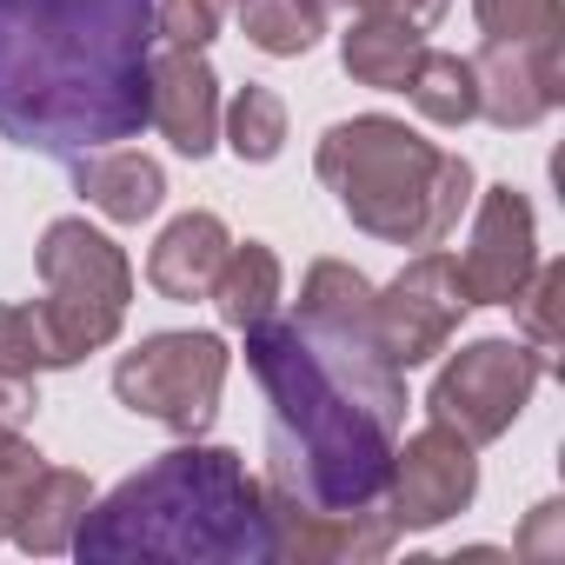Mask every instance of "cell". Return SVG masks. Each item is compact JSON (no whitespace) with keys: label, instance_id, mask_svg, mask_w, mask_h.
<instances>
[{"label":"cell","instance_id":"27","mask_svg":"<svg viewBox=\"0 0 565 565\" xmlns=\"http://www.w3.org/2000/svg\"><path fill=\"white\" fill-rule=\"evenodd\" d=\"M512 552L525 565H545V558H565V499H539L512 539Z\"/></svg>","mask_w":565,"mask_h":565},{"label":"cell","instance_id":"14","mask_svg":"<svg viewBox=\"0 0 565 565\" xmlns=\"http://www.w3.org/2000/svg\"><path fill=\"white\" fill-rule=\"evenodd\" d=\"M67 167H74V193L114 226H140V220H153L167 206L160 160H147L134 147H94V153H74Z\"/></svg>","mask_w":565,"mask_h":565},{"label":"cell","instance_id":"9","mask_svg":"<svg viewBox=\"0 0 565 565\" xmlns=\"http://www.w3.org/2000/svg\"><path fill=\"white\" fill-rule=\"evenodd\" d=\"M472 499H479V459H472V446L452 426L426 419L419 433H406L393 446L386 512H393L399 532H433V525L459 519Z\"/></svg>","mask_w":565,"mask_h":565},{"label":"cell","instance_id":"13","mask_svg":"<svg viewBox=\"0 0 565 565\" xmlns=\"http://www.w3.org/2000/svg\"><path fill=\"white\" fill-rule=\"evenodd\" d=\"M147 127L186 160H206L220 147V74L200 47H167L147 74Z\"/></svg>","mask_w":565,"mask_h":565},{"label":"cell","instance_id":"15","mask_svg":"<svg viewBox=\"0 0 565 565\" xmlns=\"http://www.w3.org/2000/svg\"><path fill=\"white\" fill-rule=\"evenodd\" d=\"M226 246H233V233H226L220 213H180V220H167V233L147 253V287L160 300H180V307L206 300Z\"/></svg>","mask_w":565,"mask_h":565},{"label":"cell","instance_id":"29","mask_svg":"<svg viewBox=\"0 0 565 565\" xmlns=\"http://www.w3.org/2000/svg\"><path fill=\"white\" fill-rule=\"evenodd\" d=\"M34 406H41L34 373H0V426H28Z\"/></svg>","mask_w":565,"mask_h":565},{"label":"cell","instance_id":"25","mask_svg":"<svg viewBox=\"0 0 565 565\" xmlns=\"http://www.w3.org/2000/svg\"><path fill=\"white\" fill-rule=\"evenodd\" d=\"M220 14H226V0H153V41L206 54V41L220 34Z\"/></svg>","mask_w":565,"mask_h":565},{"label":"cell","instance_id":"10","mask_svg":"<svg viewBox=\"0 0 565 565\" xmlns=\"http://www.w3.org/2000/svg\"><path fill=\"white\" fill-rule=\"evenodd\" d=\"M472 61V94H479V120L525 134L539 127L558 100H565V34L545 41H479Z\"/></svg>","mask_w":565,"mask_h":565},{"label":"cell","instance_id":"5","mask_svg":"<svg viewBox=\"0 0 565 565\" xmlns=\"http://www.w3.org/2000/svg\"><path fill=\"white\" fill-rule=\"evenodd\" d=\"M41 266V340H47V366H81L87 353L114 347L127 327V300H134V266L127 253L87 226V220H54L34 246Z\"/></svg>","mask_w":565,"mask_h":565},{"label":"cell","instance_id":"18","mask_svg":"<svg viewBox=\"0 0 565 565\" xmlns=\"http://www.w3.org/2000/svg\"><path fill=\"white\" fill-rule=\"evenodd\" d=\"M419 61H426V34L393 14H353L340 34V67L373 94H406Z\"/></svg>","mask_w":565,"mask_h":565},{"label":"cell","instance_id":"28","mask_svg":"<svg viewBox=\"0 0 565 565\" xmlns=\"http://www.w3.org/2000/svg\"><path fill=\"white\" fill-rule=\"evenodd\" d=\"M41 466H47V459L28 446V433H21V426H0V486H8V492H21V486L41 472Z\"/></svg>","mask_w":565,"mask_h":565},{"label":"cell","instance_id":"8","mask_svg":"<svg viewBox=\"0 0 565 565\" xmlns=\"http://www.w3.org/2000/svg\"><path fill=\"white\" fill-rule=\"evenodd\" d=\"M466 313H472L466 279H459L452 253H439V246H419V259L399 266L393 287H373V333H380V353L399 373L439 360Z\"/></svg>","mask_w":565,"mask_h":565},{"label":"cell","instance_id":"17","mask_svg":"<svg viewBox=\"0 0 565 565\" xmlns=\"http://www.w3.org/2000/svg\"><path fill=\"white\" fill-rule=\"evenodd\" d=\"M300 327L327 333V340H353V347H373L380 353V333H373V279L347 259H313L307 279H300ZM393 366V360H386Z\"/></svg>","mask_w":565,"mask_h":565},{"label":"cell","instance_id":"23","mask_svg":"<svg viewBox=\"0 0 565 565\" xmlns=\"http://www.w3.org/2000/svg\"><path fill=\"white\" fill-rule=\"evenodd\" d=\"M512 313H519L525 347L552 360V347L565 340V266H558V259H539V266L525 273V287L512 294Z\"/></svg>","mask_w":565,"mask_h":565},{"label":"cell","instance_id":"26","mask_svg":"<svg viewBox=\"0 0 565 565\" xmlns=\"http://www.w3.org/2000/svg\"><path fill=\"white\" fill-rule=\"evenodd\" d=\"M0 373H34V380L54 373L34 307H0Z\"/></svg>","mask_w":565,"mask_h":565},{"label":"cell","instance_id":"30","mask_svg":"<svg viewBox=\"0 0 565 565\" xmlns=\"http://www.w3.org/2000/svg\"><path fill=\"white\" fill-rule=\"evenodd\" d=\"M446 8H452V0H373V14H393V21H406V28H439L446 21Z\"/></svg>","mask_w":565,"mask_h":565},{"label":"cell","instance_id":"3","mask_svg":"<svg viewBox=\"0 0 565 565\" xmlns=\"http://www.w3.org/2000/svg\"><path fill=\"white\" fill-rule=\"evenodd\" d=\"M74 552L94 565H273L266 486L233 446H173L87 505Z\"/></svg>","mask_w":565,"mask_h":565},{"label":"cell","instance_id":"20","mask_svg":"<svg viewBox=\"0 0 565 565\" xmlns=\"http://www.w3.org/2000/svg\"><path fill=\"white\" fill-rule=\"evenodd\" d=\"M233 8H239V34L273 61H300L327 34L320 0H233Z\"/></svg>","mask_w":565,"mask_h":565},{"label":"cell","instance_id":"2","mask_svg":"<svg viewBox=\"0 0 565 565\" xmlns=\"http://www.w3.org/2000/svg\"><path fill=\"white\" fill-rule=\"evenodd\" d=\"M153 0H0V140L74 160L147 127Z\"/></svg>","mask_w":565,"mask_h":565},{"label":"cell","instance_id":"24","mask_svg":"<svg viewBox=\"0 0 565 565\" xmlns=\"http://www.w3.org/2000/svg\"><path fill=\"white\" fill-rule=\"evenodd\" d=\"M472 21L486 41H545L565 34V8L558 0H472Z\"/></svg>","mask_w":565,"mask_h":565},{"label":"cell","instance_id":"21","mask_svg":"<svg viewBox=\"0 0 565 565\" xmlns=\"http://www.w3.org/2000/svg\"><path fill=\"white\" fill-rule=\"evenodd\" d=\"M220 140L233 147V160L246 167H266L279 160V147H287V100H279L273 87H239L226 107H220Z\"/></svg>","mask_w":565,"mask_h":565},{"label":"cell","instance_id":"12","mask_svg":"<svg viewBox=\"0 0 565 565\" xmlns=\"http://www.w3.org/2000/svg\"><path fill=\"white\" fill-rule=\"evenodd\" d=\"M266 525H273V558H300V565H373L399 545V525L386 505L373 512H313L266 492Z\"/></svg>","mask_w":565,"mask_h":565},{"label":"cell","instance_id":"7","mask_svg":"<svg viewBox=\"0 0 565 565\" xmlns=\"http://www.w3.org/2000/svg\"><path fill=\"white\" fill-rule=\"evenodd\" d=\"M545 373H552V360L519 347V340H472L439 366V380L426 393V413L479 452V446H492L519 426V413L532 406Z\"/></svg>","mask_w":565,"mask_h":565},{"label":"cell","instance_id":"1","mask_svg":"<svg viewBox=\"0 0 565 565\" xmlns=\"http://www.w3.org/2000/svg\"><path fill=\"white\" fill-rule=\"evenodd\" d=\"M246 373L266 393V492L313 512L386 505L406 426V373L386 353L266 313L246 327Z\"/></svg>","mask_w":565,"mask_h":565},{"label":"cell","instance_id":"16","mask_svg":"<svg viewBox=\"0 0 565 565\" xmlns=\"http://www.w3.org/2000/svg\"><path fill=\"white\" fill-rule=\"evenodd\" d=\"M94 505V486L87 472H67V466H41L21 492H14V512H8V539L34 558H54V552H74V532Z\"/></svg>","mask_w":565,"mask_h":565},{"label":"cell","instance_id":"22","mask_svg":"<svg viewBox=\"0 0 565 565\" xmlns=\"http://www.w3.org/2000/svg\"><path fill=\"white\" fill-rule=\"evenodd\" d=\"M406 100H413L433 127H466V120H479L472 61H466V54H439V47H426V61H419L413 81H406Z\"/></svg>","mask_w":565,"mask_h":565},{"label":"cell","instance_id":"31","mask_svg":"<svg viewBox=\"0 0 565 565\" xmlns=\"http://www.w3.org/2000/svg\"><path fill=\"white\" fill-rule=\"evenodd\" d=\"M8 512H14V492L0 486V539H8Z\"/></svg>","mask_w":565,"mask_h":565},{"label":"cell","instance_id":"11","mask_svg":"<svg viewBox=\"0 0 565 565\" xmlns=\"http://www.w3.org/2000/svg\"><path fill=\"white\" fill-rule=\"evenodd\" d=\"M472 233H466V253L452 259L459 279H466V300L472 307H512V294L525 287V273L539 266V220H532V200L519 186H486L472 193Z\"/></svg>","mask_w":565,"mask_h":565},{"label":"cell","instance_id":"19","mask_svg":"<svg viewBox=\"0 0 565 565\" xmlns=\"http://www.w3.org/2000/svg\"><path fill=\"white\" fill-rule=\"evenodd\" d=\"M279 287H287L279 253H273L266 239H233L226 259H220V273H213V294H206V300H213L220 327L246 333L253 320H266V313L279 307Z\"/></svg>","mask_w":565,"mask_h":565},{"label":"cell","instance_id":"6","mask_svg":"<svg viewBox=\"0 0 565 565\" xmlns=\"http://www.w3.org/2000/svg\"><path fill=\"white\" fill-rule=\"evenodd\" d=\"M226 366H233V353L220 333H147L114 366V399L180 439H200L220 419Z\"/></svg>","mask_w":565,"mask_h":565},{"label":"cell","instance_id":"4","mask_svg":"<svg viewBox=\"0 0 565 565\" xmlns=\"http://www.w3.org/2000/svg\"><path fill=\"white\" fill-rule=\"evenodd\" d=\"M313 173L340 200V213L386 246H446L459 233V213L479 193L466 153L419 140L393 114L333 120L320 134Z\"/></svg>","mask_w":565,"mask_h":565}]
</instances>
